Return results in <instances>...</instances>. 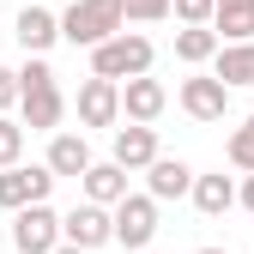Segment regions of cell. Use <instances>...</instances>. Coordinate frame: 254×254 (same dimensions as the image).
Here are the masks:
<instances>
[{
	"label": "cell",
	"instance_id": "obj_17",
	"mask_svg": "<svg viewBox=\"0 0 254 254\" xmlns=\"http://www.w3.org/2000/svg\"><path fill=\"white\" fill-rule=\"evenodd\" d=\"M188 188H194V170H188L182 157H157V164L145 170V194L151 200H182Z\"/></svg>",
	"mask_w": 254,
	"mask_h": 254
},
{
	"label": "cell",
	"instance_id": "obj_11",
	"mask_svg": "<svg viewBox=\"0 0 254 254\" xmlns=\"http://www.w3.org/2000/svg\"><path fill=\"white\" fill-rule=\"evenodd\" d=\"M79 121H85V127H115V121H121V85L85 79V85H79Z\"/></svg>",
	"mask_w": 254,
	"mask_h": 254
},
{
	"label": "cell",
	"instance_id": "obj_12",
	"mask_svg": "<svg viewBox=\"0 0 254 254\" xmlns=\"http://www.w3.org/2000/svg\"><path fill=\"white\" fill-rule=\"evenodd\" d=\"M91 164H97V157H91L85 133H55V139H49V157H43V170H49L55 182H61V176H73V182H79Z\"/></svg>",
	"mask_w": 254,
	"mask_h": 254
},
{
	"label": "cell",
	"instance_id": "obj_25",
	"mask_svg": "<svg viewBox=\"0 0 254 254\" xmlns=\"http://www.w3.org/2000/svg\"><path fill=\"white\" fill-rule=\"evenodd\" d=\"M236 200H242V206H248V212H254V176H248V182H242V188H236Z\"/></svg>",
	"mask_w": 254,
	"mask_h": 254
},
{
	"label": "cell",
	"instance_id": "obj_27",
	"mask_svg": "<svg viewBox=\"0 0 254 254\" xmlns=\"http://www.w3.org/2000/svg\"><path fill=\"white\" fill-rule=\"evenodd\" d=\"M200 254H230V248H200Z\"/></svg>",
	"mask_w": 254,
	"mask_h": 254
},
{
	"label": "cell",
	"instance_id": "obj_16",
	"mask_svg": "<svg viewBox=\"0 0 254 254\" xmlns=\"http://www.w3.org/2000/svg\"><path fill=\"white\" fill-rule=\"evenodd\" d=\"M79 188H85V200H91V206H103V212H109V206L127 200V170H115V164H91V170L79 176Z\"/></svg>",
	"mask_w": 254,
	"mask_h": 254
},
{
	"label": "cell",
	"instance_id": "obj_24",
	"mask_svg": "<svg viewBox=\"0 0 254 254\" xmlns=\"http://www.w3.org/2000/svg\"><path fill=\"white\" fill-rule=\"evenodd\" d=\"M12 103H18V73H12V67H0V115H6Z\"/></svg>",
	"mask_w": 254,
	"mask_h": 254
},
{
	"label": "cell",
	"instance_id": "obj_7",
	"mask_svg": "<svg viewBox=\"0 0 254 254\" xmlns=\"http://www.w3.org/2000/svg\"><path fill=\"white\" fill-rule=\"evenodd\" d=\"M61 242L67 248H103V242H115V230H109V212L103 206H91V200H79L73 212H61Z\"/></svg>",
	"mask_w": 254,
	"mask_h": 254
},
{
	"label": "cell",
	"instance_id": "obj_8",
	"mask_svg": "<svg viewBox=\"0 0 254 254\" xmlns=\"http://www.w3.org/2000/svg\"><path fill=\"white\" fill-rule=\"evenodd\" d=\"M176 103H182L188 115H194V121H224V115H230V91L218 85L212 73H194V79H182Z\"/></svg>",
	"mask_w": 254,
	"mask_h": 254
},
{
	"label": "cell",
	"instance_id": "obj_23",
	"mask_svg": "<svg viewBox=\"0 0 254 254\" xmlns=\"http://www.w3.org/2000/svg\"><path fill=\"white\" fill-rule=\"evenodd\" d=\"M170 12L182 24H212V0H170Z\"/></svg>",
	"mask_w": 254,
	"mask_h": 254
},
{
	"label": "cell",
	"instance_id": "obj_9",
	"mask_svg": "<svg viewBox=\"0 0 254 254\" xmlns=\"http://www.w3.org/2000/svg\"><path fill=\"white\" fill-rule=\"evenodd\" d=\"M109 164H115V170H127V176H133V170H151V164H157V127H133V121L115 127Z\"/></svg>",
	"mask_w": 254,
	"mask_h": 254
},
{
	"label": "cell",
	"instance_id": "obj_26",
	"mask_svg": "<svg viewBox=\"0 0 254 254\" xmlns=\"http://www.w3.org/2000/svg\"><path fill=\"white\" fill-rule=\"evenodd\" d=\"M55 254H85V248H67V242H61V248H55Z\"/></svg>",
	"mask_w": 254,
	"mask_h": 254
},
{
	"label": "cell",
	"instance_id": "obj_10",
	"mask_svg": "<svg viewBox=\"0 0 254 254\" xmlns=\"http://www.w3.org/2000/svg\"><path fill=\"white\" fill-rule=\"evenodd\" d=\"M164 103H170V91L157 85L151 73H145V79H127V85H121V115L133 121V127H151L157 115H164Z\"/></svg>",
	"mask_w": 254,
	"mask_h": 254
},
{
	"label": "cell",
	"instance_id": "obj_20",
	"mask_svg": "<svg viewBox=\"0 0 254 254\" xmlns=\"http://www.w3.org/2000/svg\"><path fill=\"white\" fill-rule=\"evenodd\" d=\"M224 157H230L236 170H248V176H254V115L230 127V145H224Z\"/></svg>",
	"mask_w": 254,
	"mask_h": 254
},
{
	"label": "cell",
	"instance_id": "obj_3",
	"mask_svg": "<svg viewBox=\"0 0 254 254\" xmlns=\"http://www.w3.org/2000/svg\"><path fill=\"white\" fill-rule=\"evenodd\" d=\"M121 30H127V18H121L115 0H73V6L61 12V37L73 49H97V43L121 37Z\"/></svg>",
	"mask_w": 254,
	"mask_h": 254
},
{
	"label": "cell",
	"instance_id": "obj_19",
	"mask_svg": "<svg viewBox=\"0 0 254 254\" xmlns=\"http://www.w3.org/2000/svg\"><path fill=\"white\" fill-rule=\"evenodd\" d=\"M212 55H218L212 24H182V30H176V61H188V67H206Z\"/></svg>",
	"mask_w": 254,
	"mask_h": 254
},
{
	"label": "cell",
	"instance_id": "obj_6",
	"mask_svg": "<svg viewBox=\"0 0 254 254\" xmlns=\"http://www.w3.org/2000/svg\"><path fill=\"white\" fill-rule=\"evenodd\" d=\"M55 194V176L43 164H12V170H0V206L6 212H24V206H43Z\"/></svg>",
	"mask_w": 254,
	"mask_h": 254
},
{
	"label": "cell",
	"instance_id": "obj_22",
	"mask_svg": "<svg viewBox=\"0 0 254 254\" xmlns=\"http://www.w3.org/2000/svg\"><path fill=\"white\" fill-rule=\"evenodd\" d=\"M121 18H133V24H157V18H170V0H115Z\"/></svg>",
	"mask_w": 254,
	"mask_h": 254
},
{
	"label": "cell",
	"instance_id": "obj_18",
	"mask_svg": "<svg viewBox=\"0 0 254 254\" xmlns=\"http://www.w3.org/2000/svg\"><path fill=\"white\" fill-rule=\"evenodd\" d=\"M188 194H194V206L206 212V218H224L230 206H236V182L218 170V176H194V188H188Z\"/></svg>",
	"mask_w": 254,
	"mask_h": 254
},
{
	"label": "cell",
	"instance_id": "obj_21",
	"mask_svg": "<svg viewBox=\"0 0 254 254\" xmlns=\"http://www.w3.org/2000/svg\"><path fill=\"white\" fill-rule=\"evenodd\" d=\"M18 151H24V127H18L12 115H0V170H12Z\"/></svg>",
	"mask_w": 254,
	"mask_h": 254
},
{
	"label": "cell",
	"instance_id": "obj_2",
	"mask_svg": "<svg viewBox=\"0 0 254 254\" xmlns=\"http://www.w3.org/2000/svg\"><path fill=\"white\" fill-rule=\"evenodd\" d=\"M151 37H139V30H121V37L97 43L91 49V79H109V85H127V79H145L151 73Z\"/></svg>",
	"mask_w": 254,
	"mask_h": 254
},
{
	"label": "cell",
	"instance_id": "obj_14",
	"mask_svg": "<svg viewBox=\"0 0 254 254\" xmlns=\"http://www.w3.org/2000/svg\"><path fill=\"white\" fill-rule=\"evenodd\" d=\"M212 37L218 43H254V0H212Z\"/></svg>",
	"mask_w": 254,
	"mask_h": 254
},
{
	"label": "cell",
	"instance_id": "obj_1",
	"mask_svg": "<svg viewBox=\"0 0 254 254\" xmlns=\"http://www.w3.org/2000/svg\"><path fill=\"white\" fill-rule=\"evenodd\" d=\"M12 73H18V109H24L18 127H30V133H55L61 115H67V97H61V85H55V67H49L43 55H30L24 67H12Z\"/></svg>",
	"mask_w": 254,
	"mask_h": 254
},
{
	"label": "cell",
	"instance_id": "obj_5",
	"mask_svg": "<svg viewBox=\"0 0 254 254\" xmlns=\"http://www.w3.org/2000/svg\"><path fill=\"white\" fill-rule=\"evenodd\" d=\"M12 248H18V254H55V248H61V212H55L49 200L12 212Z\"/></svg>",
	"mask_w": 254,
	"mask_h": 254
},
{
	"label": "cell",
	"instance_id": "obj_13",
	"mask_svg": "<svg viewBox=\"0 0 254 254\" xmlns=\"http://www.w3.org/2000/svg\"><path fill=\"white\" fill-rule=\"evenodd\" d=\"M12 37H18V49H24V55H49V49L61 43V18H55L49 6H24V12H18V24H12Z\"/></svg>",
	"mask_w": 254,
	"mask_h": 254
},
{
	"label": "cell",
	"instance_id": "obj_4",
	"mask_svg": "<svg viewBox=\"0 0 254 254\" xmlns=\"http://www.w3.org/2000/svg\"><path fill=\"white\" fill-rule=\"evenodd\" d=\"M109 230H115V242L127 254L151 248V236H157V200L151 194H127L121 206H109Z\"/></svg>",
	"mask_w": 254,
	"mask_h": 254
},
{
	"label": "cell",
	"instance_id": "obj_15",
	"mask_svg": "<svg viewBox=\"0 0 254 254\" xmlns=\"http://www.w3.org/2000/svg\"><path fill=\"white\" fill-rule=\"evenodd\" d=\"M212 79L236 91V85H254V43H218L212 55Z\"/></svg>",
	"mask_w": 254,
	"mask_h": 254
}]
</instances>
